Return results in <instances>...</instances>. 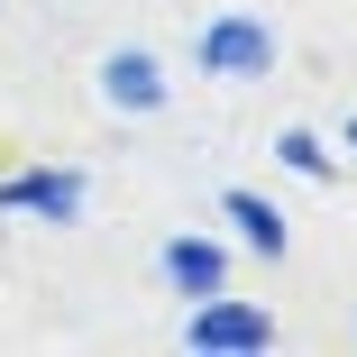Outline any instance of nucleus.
Here are the masks:
<instances>
[{
    "label": "nucleus",
    "mask_w": 357,
    "mask_h": 357,
    "mask_svg": "<svg viewBox=\"0 0 357 357\" xmlns=\"http://www.w3.org/2000/svg\"><path fill=\"white\" fill-rule=\"evenodd\" d=\"M348 147H357V119H348Z\"/></svg>",
    "instance_id": "obj_8"
},
{
    "label": "nucleus",
    "mask_w": 357,
    "mask_h": 357,
    "mask_svg": "<svg viewBox=\"0 0 357 357\" xmlns=\"http://www.w3.org/2000/svg\"><path fill=\"white\" fill-rule=\"evenodd\" d=\"M165 284L202 303V294H220V284H229V257L211 248V238H165Z\"/></svg>",
    "instance_id": "obj_5"
},
{
    "label": "nucleus",
    "mask_w": 357,
    "mask_h": 357,
    "mask_svg": "<svg viewBox=\"0 0 357 357\" xmlns=\"http://www.w3.org/2000/svg\"><path fill=\"white\" fill-rule=\"evenodd\" d=\"M275 156L294 165V174H312V183H330V147H321L312 128H284V137H275Z\"/></svg>",
    "instance_id": "obj_7"
},
{
    "label": "nucleus",
    "mask_w": 357,
    "mask_h": 357,
    "mask_svg": "<svg viewBox=\"0 0 357 357\" xmlns=\"http://www.w3.org/2000/svg\"><path fill=\"white\" fill-rule=\"evenodd\" d=\"M165 92H174V83H165V64H156L147 46H119V55H101V101H110V110H128V119H156V110H165Z\"/></svg>",
    "instance_id": "obj_3"
},
{
    "label": "nucleus",
    "mask_w": 357,
    "mask_h": 357,
    "mask_svg": "<svg viewBox=\"0 0 357 357\" xmlns=\"http://www.w3.org/2000/svg\"><path fill=\"white\" fill-rule=\"evenodd\" d=\"M0 211H37V220H74L83 211V174L55 165V174H10L0 183Z\"/></svg>",
    "instance_id": "obj_4"
},
{
    "label": "nucleus",
    "mask_w": 357,
    "mask_h": 357,
    "mask_svg": "<svg viewBox=\"0 0 357 357\" xmlns=\"http://www.w3.org/2000/svg\"><path fill=\"white\" fill-rule=\"evenodd\" d=\"M183 348H202V357H257V348H275V312H257L238 294H202L192 321H183Z\"/></svg>",
    "instance_id": "obj_1"
},
{
    "label": "nucleus",
    "mask_w": 357,
    "mask_h": 357,
    "mask_svg": "<svg viewBox=\"0 0 357 357\" xmlns=\"http://www.w3.org/2000/svg\"><path fill=\"white\" fill-rule=\"evenodd\" d=\"M192 55H202V74H220V83H257V74H275V37H266L257 19H211Z\"/></svg>",
    "instance_id": "obj_2"
},
{
    "label": "nucleus",
    "mask_w": 357,
    "mask_h": 357,
    "mask_svg": "<svg viewBox=\"0 0 357 357\" xmlns=\"http://www.w3.org/2000/svg\"><path fill=\"white\" fill-rule=\"evenodd\" d=\"M220 211L238 220V238H248L257 257H284V238H294V229H284V211H275L266 192H220Z\"/></svg>",
    "instance_id": "obj_6"
}]
</instances>
